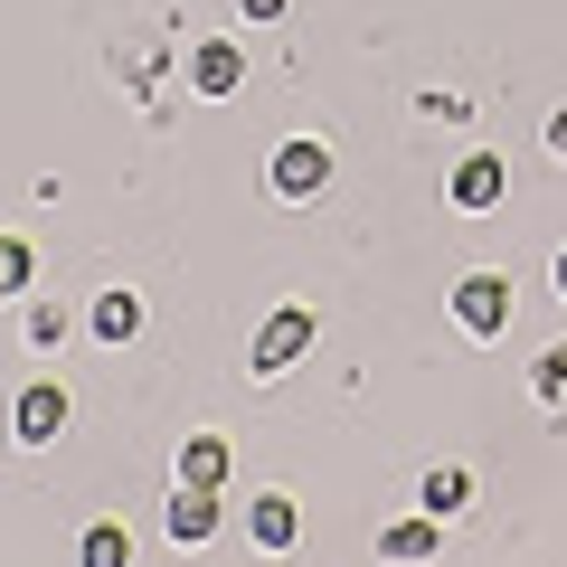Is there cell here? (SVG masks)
<instances>
[{"mask_svg": "<svg viewBox=\"0 0 567 567\" xmlns=\"http://www.w3.org/2000/svg\"><path fill=\"white\" fill-rule=\"evenodd\" d=\"M445 312H454V331H464V341H502V331H511V312H520V293H511V275H502V265H473V275H454Z\"/></svg>", "mask_w": 567, "mask_h": 567, "instance_id": "obj_1", "label": "cell"}, {"mask_svg": "<svg viewBox=\"0 0 567 567\" xmlns=\"http://www.w3.org/2000/svg\"><path fill=\"white\" fill-rule=\"evenodd\" d=\"M312 341H322V312H312V303H275V312L256 322V350H246V369H256V379H284L293 360H312Z\"/></svg>", "mask_w": 567, "mask_h": 567, "instance_id": "obj_2", "label": "cell"}, {"mask_svg": "<svg viewBox=\"0 0 567 567\" xmlns=\"http://www.w3.org/2000/svg\"><path fill=\"white\" fill-rule=\"evenodd\" d=\"M265 189H275L284 208H312V199L331 189V142H322V133L275 142V162H265Z\"/></svg>", "mask_w": 567, "mask_h": 567, "instance_id": "obj_3", "label": "cell"}, {"mask_svg": "<svg viewBox=\"0 0 567 567\" xmlns=\"http://www.w3.org/2000/svg\"><path fill=\"white\" fill-rule=\"evenodd\" d=\"M218 529H227V492H199V483H181V492L162 502V539H171V548H208Z\"/></svg>", "mask_w": 567, "mask_h": 567, "instance_id": "obj_4", "label": "cell"}, {"mask_svg": "<svg viewBox=\"0 0 567 567\" xmlns=\"http://www.w3.org/2000/svg\"><path fill=\"white\" fill-rule=\"evenodd\" d=\"M66 416H76V398H66L58 379H39V388H20V406H10V435H20L29 454H48L66 435Z\"/></svg>", "mask_w": 567, "mask_h": 567, "instance_id": "obj_5", "label": "cell"}, {"mask_svg": "<svg viewBox=\"0 0 567 567\" xmlns=\"http://www.w3.org/2000/svg\"><path fill=\"white\" fill-rule=\"evenodd\" d=\"M502 189H511L502 152H464V162L445 171V208H464V218H492V208H502Z\"/></svg>", "mask_w": 567, "mask_h": 567, "instance_id": "obj_6", "label": "cell"}, {"mask_svg": "<svg viewBox=\"0 0 567 567\" xmlns=\"http://www.w3.org/2000/svg\"><path fill=\"white\" fill-rule=\"evenodd\" d=\"M142 322H152V303H142L133 284H104L95 303H85V341H104V350H123V341H142Z\"/></svg>", "mask_w": 567, "mask_h": 567, "instance_id": "obj_7", "label": "cell"}, {"mask_svg": "<svg viewBox=\"0 0 567 567\" xmlns=\"http://www.w3.org/2000/svg\"><path fill=\"white\" fill-rule=\"evenodd\" d=\"M445 558V520L435 511H406V520L379 529V567H435Z\"/></svg>", "mask_w": 567, "mask_h": 567, "instance_id": "obj_8", "label": "cell"}, {"mask_svg": "<svg viewBox=\"0 0 567 567\" xmlns=\"http://www.w3.org/2000/svg\"><path fill=\"white\" fill-rule=\"evenodd\" d=\"M246 539H256L265 558L303 548V502H293V492H256V502H246Z\"/></svg>", "mask_w": 567, "mask_h": 567, "instance_id": "obj_9", "label": "cell"}, {"mask_svg": "<svg viewBox=\"0 0 567 567\" xmlns=\"http://www.w3.org/2000/svg\"><path fill=\"white\" fill-rule=\"evenodd\" d=\"M171 473L199 483V492H227V483H237V445H227L218 425H199V435H181V464H171Z\"/></svg>", "mask_w": 567, "mask_h": 567, "instance_id": "obj_10", "label": "cell"}, {"mask_svg": "<svg viewBox=\"0 0 567 567\" xmlns=\"http://www.w3.org/2000/svg\"><path fill=\"white\" fill-rule=\"evenodd\" d=\"M189 85H199V95H237L246 85V48L237 39H199L189 48Z\"/></svg>", "mask_w": 567, "mask_h": 567, "instance_id": "obj_11", "label": "cell"}, {"mask_svg": "<svg viewBox=\"0 0 567 567\" xmlns=\"http://www.w3.org/2000/svg\"><path fill=\"white\" fill-rule=\"evenodd\" d=\"M473 492H483V483H473V473L464 464H435V473H425V483H416V511H435V520H464V511H473Z\"/></svg>", "mask_w": 567, "mask_h": 567, "instance_id": "obj_12", "label": "cell"}, {"mask_svg": "<svg viewBox=\"0 0 567 567\" xmlns=\"http://www.w3.org/2000/svg\"><path fill=\"white\" fill-rule=\"evenodd\" d=\"M29 293H39V246L10 227V237H0V303H29Z\"/></svg>", "mask_w": 567, "mask_h": 567, "instance_id": "obj_13", "label": "cell"}, {"mask_svg": "<svg viewBox=\"0 0 567 567\" xmlns=\"http://www.w3.org/2000/svg\"><path fill=\"white\" fill-rule=\"evenodd\" d=\"M76 567H133V529H123V520H85Z\"/></svg>", "mask_w": 567, "mask_h": 567, "instance_id": "obj_14", "label": "cell"}, {"mask_svg": "<svg viewBox=\"0 0 567 567\" xmlns=\"http://www.w3.org/2000/svg\"><path fill=\"white\" fill-rule=\"evenodd\" d=\"M529 398H539L548 416H567V341H548L539 360H529Z\"/></svg>", "mask_w": 567, "mask_h": 567, "instance_id": "obj_15", "label": "cell"}, {"mask_svg": "<svg viewBox=\"0 0 567 567\" xmlns=\"http://www.w3.org/2000/svg\"><path fill=\"white\" fill-rule=\"evenodd\" d=\"M20 341H29V350H58V341H66V303L29 293V312H20Z\"/></svg>", "mask_w": 567, "mask_h": 567, "instance_id": "obj_16", "label": "cell"}, {"mask_svg": "<svg viewBox=\"0 0 567 567\" xmlns=\"http://www.w3.org/2000/svg\"><path fill=\"white\" fill-rule=\"evenodd\" d=\"M237 20L246 29H275V20H293V0H237Z\"/></svg>", "mask_w": 567, "mask_h": 567, "instance_id": "obj_17", "label": "cell"}, {"mask_svg": "<svg viewBox=\"0 0 567 567\" xmlns=\"http://www.w3.org/2000/svg\"><path fill=\"white\" fill-rule=\"evenodd\" d=\"M539 152H548V162H567V104H548V123H539Z\"/></svg>", "mask_w": 567, "mask_h": 567, "instance_id": "obj_18", "label": "cell"}, {"mask_svg": "<svg viewBox=\"0 0 567 567\" xmlns=\"http://www.w3.org/2000/svg\"><path fill=\"white\" fill-rule=\"evenodd\" d=\"M548 284H558V293H567V246H558V265H548Z\"/></svg>", "mask_w": 567, "mask_h": 567, "instance_id": "obj_19", "label": "cell"}]
</instances>
